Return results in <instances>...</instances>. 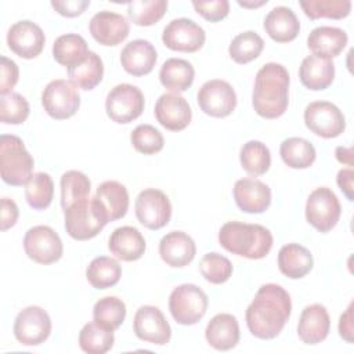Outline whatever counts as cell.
Returning a JSON list of instances; mask_svg holds the SVG:
<instances>
[{"label":"cell","instance_id":"obj_12","mask_svg":"<svg viewBox=\"0 0 354 354\" xmlns=\"http://www.w3.org/2000/svg\"><path fill=\"white\" fill-rule=\"evenodd\" d=\"M136 217L148 230H160L171 218V203L167 195L156 188H147L136 198Z\"/></svg>","mask_w":354,"mask_h":354},{"label":"cell","instance_id":"obj_52","mask_svg":"<svg viewBox=\"0 0 354 354\" xmlns=\"http://www.w3.org/2000/svg\"><path fill=\"white\" fill-rule=\"evenodd\" d=\"M353 301L348 304L346 313L340 315L339 319V335L347 342L353 343Z\"/></svg>","mask_w":354,"mask_h":354},{"label":"cell","instance_id":"obj_44","mask_svg":"<svg viewBox=\"0 0 354 354\" xmlns=\"http://www.w3.org/2000/svg\"><path fill=\"white\" fill-rule=\"evenodd\" d=\"M232 263L225 256L216 252L205 254L199 263L202 277L214 285L227 282L232 275Z\"/></svg>","mask_w":354,"mask_h":354},{"label":"cell","instance_id":"obj_46","mask_svg":"<svg viewBox=\"0 0 354 354\" xmlns=\"http://www.w3.org/2000/svg\"><path fill=\"white\" fill-rule=\"evenodd\" d=\"M29 102L19 93L0 97V120L6 124L24 123L29 116Z\"/></svg>","mask_w":354,"mask_h":354},{"label":"cell","instance_id":"obj_22","mask_svg":"<svg viewBox=\"0 0 354 354\" xmlns=\"http://www.w3.org/2000/svg\"><path fill=\"white\" fill-rule=\"evenodd\" d=\"M158 59L153 44L144 39L129 41L120 53L123 69L133 76H144L152 72Z\"/></svg>","mask_w":354,"mask_h":354},{"label":"cell","instance_id":"obj_26","mask_svg":"<svg viewBox=\"0 0 354 354\" xmlns=\"http://www.w3.org/2000/svg\"><path fill=\"white\" fill-rule=\"evenodd\" d=\"M205 337L207 343L218 351L231 350L238 344L241 337L239 324L232 314L220 313L209 321Z\"/></svg>","mask_w":354,"mask_h":354},{"label":"cell","instance_id":"obj_27","mask_svg":"<svg viewBox=\"0 0 354 354\" xmlns=\"http://www.w3.org/2000/svg\"><path fill=\"white\" fill-rule=\"evenodd\" d=\"M264 29L274 41L288 43L297 37L300 22L292 8L278 6L266 15Z\"/></svg>","mask_w":354,"mask_h":354},{"label":"cell","instance_id":"obj_2","mask_svg":"<svg viewBox=\"0 0 354 354\" xmlns=\"http://www.w3.org/2000/svg\"><path fill=\"white\" fill-rule=\"evenodd\" d=\"M289 72L277 62L264 64L256 73L252 105L256 113L266 119H277L285 113L289 104Z\"/></svg>","mask_w":354,"mask_h":354},{"label":"cell","instance_id":"obj_43","mask_svg":"<svg viewBox=\"0 0 354 354\" xmlns=\"http://www.w3.org/2000/svg\"><path fill=\"white\" fill-rule=\"evenodd\" d=\"M304 14L310 19L346 18L351 11V1L348 0H308L299 3Z\"/></svg>","mask_w":354,"mask_h":354},{"label":"cell","instance_id":"obj_15","mask_svg":"<svg viewBox=\"0 0 354 354\" xmlns=\"http://www.w3.org/2000/svg\"><path fill=\"white\" fill-rule=\"evenodd\" d=\"M206 33L202 26L189 18H177L170 21L162 33L163 44L180 53H195L205 44Z\"/></svg>","mask_w":354,"mask_h":354},{"label":"cell","instance_id":"obj_51","mask_svg":"<svg viewBox=\"0 0 354 354\" xmlns=\"http://www.w3.org/2000/svg\"><path fill=\"white\" fill-rule=\"evenodd\" d=\"M353 180H354V171L351 169H342L337 173L336 177V183L339 185V188L343 191V194L346 195V198L353 202L354 201V188H353Z\"/></svg>","mask_w":354,"mask_h":354},{"label":"cell","instance_id":"obj_16","mask_svg":"<svg viewBox=\"0 0 354 354\" xmlns=\"http://www.w3.org/2000/svg\"><path fill=\"white\" fill-rule=\"evenodd\" d=\"M133 330L136 336L158 346H165L170 342L171 328L163 313L155 306H141L133 319Z\"/></svg>","mask_w":354,"mask_h":354},{"label":"cell","instance_id":"obj_49","mask_svg":"<svg viewBox=\"0 0 354 354\" xmlns=\"http://www.w3.org/2000/svg\"><path fill=\"white\" fill-rule=\"evenodd\" d=\"M90 6V0H53L51 7L61 15L73 18L84 12Z\"/></svg>","mask_w":354,"mask_h":354},{"label":"cell","instance_id":"obj_17","mask_svg":"<svg viewBox=\"0 0 354 354\" xmlns=\"http://www.w3.org/2000/svg\"><path fill=\"white\" fill-rule=\"evenodd\" d=\"M44 43V32L37 24L29 19L15 22L7 32L8 48L25 59L36 58L43 51Z\"/></svg>","mask_w":354,"mask_h":354},{"label":"cell","instance_id":"obj_35","mask_svg":"<svg viewBox=\"0 0 354 354\" xmlns=\"http://www.w3.org/2000/svg\"><path fill=\"white\" fill-rule=\"evenodd\" d=\"M122 277L120 264L108 256H98L90 261L86 270L88 283L95 289H108L115 286Z\"/></svg>","mask_w":354,"mask_h":354},{"label":"cell","instance_id":"obj_18","mask_svg":"<svg viewBox=\"0 0 354 354\" xmlns=\"http://www.w3.org/2000/svg\"><path fill=\"white\" fill-rule=\"evenodd\" d=\"M93 39L102 46H118L130 33V25L126 17L102 10L93 15L88 24Z\"/></svg>","mask_w":354,"mask_h":354},{"label":"cell","instance_id":"obj_41","mask_svg":"<svg viewBox=\"0 0 354 354\" xmlns=\"http://www.w3.org/2000/svg\"><path fill=\"white\" fill-rule=\"evenodd\" d=\"M54 195V183L50 174L35 173L25 184V198L35 210H44L50 206Z\"/></svg>","mask_w":354,"mask_h":354},{"label":"cell","instance_id":"obj_4","mask_svg":"<svg viewBox=\"0 0 354 354\" xmlns=\"http://www.w3.org/2000/svg\"><path fill=\"white\" fill-rule=\"evenodd\" d=\"M65 230L76 241L97 236L109 223V218L97 198H84L64 210Z\"/></svg>","mask_w":354,"mask_h":354},{"label":"cell","instance_id":"obj_34","mask_svg":"<svg viewBox=\"0 0 354 354\" xmlns=\"http://www.w3.org/2000/svg\"><path fill=\"white\" fill-rule=\"evenodd\" d=\"M279 155L283 163L292 169H307L317 158L314 145L301 137H289L283 140L279 147Z\"/></svg>","mask_w":354,"mask_h":354},{"label":"cell","instance_id":"obj_20","mask_svg":"<svg viewBox=\"0 0 354 354\" xmlns=\"http://www.w3.org/2000/svg\"><path fill=\"white\" fill-rule=\"evenodd\" d=\"M234 199L236 206L252 214L266 212L271 205V189L267 184L257 178L245 177L234 185Z\"/></svg>","mask_w":354,"mask_h":354},{"label":"cell","instance_id":"obj_21","mask_svg":"<svg viewBox=\"0 0 354 354\" xmlns=\"http://www.w3.org/2000/svg\"><path fill=\"white\" fill-rule=\"evenodd\" d=\"M330 329V318L325 306L319 303L310 304L303 308L299 325L297 336L306 344H318L324 342Z\"/></svg>","mask_w":354,"mask_h":354},{"label":"cell","instance_id":"obj_11","mask_svg":"<svg viewBox=\"0 0 354 354\" xmlns=\"http://www.w3.org/2000/svg\"><path fill=\"white\" fill-rule=\"evenodd\" d=\"M304 123L310 131L322 138H335L346 129L343 112L329 101L310 102L304 109Z\"/></svg>","mask_w":354,"mask_h":354},{"label":"cell","instance_id":"obj_42","mask_svg":"<svg viewBox=\"0 0 354 354\" xmlns=\"http://www.w3.org/2000/svg\"><path fill=\"white\" fill-rule=\"evenodd\" d=\"M166 10V0H134L127 3L129 18L138 26L155 25L163 18Z\"/></svg>","mask_w":354,"mask_h":354},{"label":"cell","instance_id":"obj_37","mask_svg":"<svg viewBox=\"0 0 354 354\" xmlns=\"http://www.w3.org/2000/svg\"><path fill=\"white\" fill-rule=\"evenodd\" d=\"M126 318V306L116 296L100 299L93 308V321L105 329L116 330Z\"/></svg>","mask_w":354,"mask_h":354},{"label":"cell","instance_id":"obj_38","mask_svg":"<svg viewBox=\"0 0 354 354\" xmlns=\"http://www.w3.org/2000/svg\"><path fill=\"white\" fill-rule=\"evenodd\" d=\"M113 330L105 329L97 322L86 324L79 333V346L87 354H104L113 347Z\"/></svg>","mask_w":354,"mask_h":354},{"label":"cell","instance_id":"obj_7","mask_svg":"<svg viewBox=\"0 0 354 354\" xmlns=\"http://www.w3.org/2000/svg\"><path fill=\"white\" fill-rule=\"evenodd\" d=\"M144 105L142 91L129 83H122L111 88L105 100L108 118L119 124H127L136 120L142 113Z\"/></svg>","mask_w":354,"mask_h":354},{"label":"cell","instance_id":"obj_54","mask_svg":"<svg viewBox=\"0 0 354 354\" xmlns=\"http://www.w3.org/2000/svg\"><path fill=\"white\" fill-rule=\"evenodd\" d=\"M239 6L242 7H246V8H256V7H260L263 4H267V0H261V1H254V3H248V1H238Z\"/></svg>","mask_w":354,"mask_h":354},{"label":"cell","instance_id":"obj_14","mask_svg":"<svg viewBox=\"0 0 354 354\" xmlns=\"http://www.w3.org/2000/svg\"><path fill=\"white\" fill-rule=\"evenodd\" d=\"M199 108L209 116H230L236 106V93L232 86L221 79L205 82L196 94Z\"/></svg>","mask_w":354,"mask_h":354},{"label":"cell","instance_id":"obj_47","mask_svg":"<svg viewBox=\"0 0 354 354\" xmlns=\"http://www.w3.org/2000/svg\"><path fill=\"white\" fill-rule=\"evenodd\" d=\"M195 11L209 22H218L230 12V3L227 0L192 1Z\"/></svg>","mask_w":354,"mask_h":354},{"label":"cell","instance_id":"obj_36","mask_svg":"<svg viewBox=\"0 0 354 354\" xmlns=\"http://www.w3.org/2000/svg\"><path fill=\"white\" fill-rule=\"evenodd\" d=\"M241 166L252 176L266 174L271 166V153L266 144L257 140L245 142L239 152Z\"/></svg>","mask_w":354,"mask_h":354},{"label":"cell","instance_id":"obj_19","mask_svg":"<svg viewBox=\"0 0 354 354\" xmlns=\"http://www.w3.org/2000/svg\"><path fill=\"white\" fill-rule=\"evenodd\" d=\"M155 118L166 130L180 131L191 123L192 111L184 97L176 93H166L155 104Z\"/></svg>","mask_w":354,"mask_h":354},{"label":"cell","instance_id":"obj_45","mask_svg":"<svg viewBox=\"0 0 354 354\" xmlns=\"http://www.w3.org/2000/svg\"><path fill=\"white\" fill-rule=\"evenodd\" d=\"M133 148L144 155H153L163 149L165 138L162 133L151 124H138L130 134Z\"/></svg>","mask_w":354,"mask_h":354},{"label":"cell","instance_id":"obj_9","mask_svg":"<svg viewBox=\"0 0 354 354\" xmlns=\"http://www.w3.org/2000/svg\"><path fill=\"white\" fill-rule=\"evenodd\" d=\"M41 105L48 116L57 120L72 118L80 106L77 88L68 80H51L41 93Z\"/></svg>","mask_w":354,"mask_h":354},{"label":"cell","instance_id":"obj_6","mask_svg":"<svg viewBox=\"0 0 354 354\" xmlns=\"http://www.w3.org/2000/svg\"><path fill=\"white\" fill-rule=\"evenodd\" d=\"M206 293L194 283H183L174 288L169 296V310L180 325H195L207 310Z\"/></svg>","mask_w":354,"mask_h":354},{"label":"cell","instance_id":"obj_50","mask_svg":"<svg viewBox=\"0 0 354 354\" xmlns=\"http://www.w3.org/2000/svg\"><path fill=\"white\" fill-rule=\"evenodd\" d=\"M19 216L17 203L10 198H1V210H0V227L1 231H6L15 225Z\"/></svg>","mask_w":354,"mask_h":354},{"label":"cell","instance_id":"obj_30","mask_svg":"<svg viewBox=\"0 0 354 354\" xmlns=\"http://www.w3.org/2000/svg\"><path fill=\"white\" fill-rule=\"evenodd\" d=\"M95 198L104 207L109 221H115L126 216L130 202L129 192L119 181L108 180L101 183L97 188Z\"/></svg>","mask_w":354,"mask_h":354},{"label":"cell","instance_id":"obj_24","mask_svg":"<svg viewBox=\"0 0 354 354\" xmlns=\"http://www.w3.org/2000/svg\"><path fill=\"white\" fill-rule=\"evenodd\" d=\"M299 77L301 84L308 90H325L335 79V64L328 57L317 54L307 55L300 64Z\"/></svg>","mask_w":354,"mask_h":354},{"label":"cell","instance_id":"obj_33","mask_svg":"<svg viewBox=\"0 0 354 354\" xmlns=\"http://www.w3.org/2000/svg\"><path fill=\"white\" fill-rule=\"evenodd\" d=\"M88 54L86 40L77 33L61 35L53 44L54 59L66 68H72L82 62Z\"/></svg>","mask_w":354,"mask_h":354},{"label":"cell","instance_id":"obj_13","mask_svg":"<svg viewBox=\"0 0 354 354\" xmlns=\"http://www.w3.org/2000/svg\"><path fill=\"white\" fill-rule=\"evenodd\" d=\"M51 333V319L46 310L39 306L25 307L14 321V336L24 346H39Z\"/></svg>","mask_w":354,"mask_h":354},{"label":"cell","instance_id":"obj_40","mask_svg":"<svg viewBox=\"0 0 354 354\" xmlns=\"http://www.w3.org/2000/svg\"><path fill=\"white\" fill-rule=\"evenodd\" d=\"M264 48V41L260 35L253 30H246L236 35L228 47V54L236 64H248L256 59Z\"/></svg>","mask_w":354,"mask_h":354},{"label":"cell","instance_id":"obj_5","mask_svg":"<svg viewBox=\"0 0 354 354\" xmlns=\"http://www.w3.org/2000/svg\"><path fill=\"white\" fill-rule=\"evenodd\" d=\"M35 160L24 141L12 134L0 137V174L1 180L14 187L26 184L33 176Z\"/></svg>","mask_w":354,"mask_h":354},{"label":"cell","instance_id":"obj_29","mask_svg":"<svg viewBox=\"0 0 354 354\" xmlns=\"http://www.w3.org/2000/svg\"><path fill=\"white\" fill-rule=\"evenodd\" d=\"M348 41L347 33L336 26H318L307 37V47L313 54L333 58L337 57Z\"/></svg>","mask_w":354,"mask_h":354},{"label":"cell","instance_id":"obj_31","mask_svg":"<svg viewBox=\"0 0 354 354\" xmlns=\"http://www.w3.org/2000/svg\"><path fill=\"white\" fill-rule=\"evenodd\" d=\"M195 77V69L187 59L169 58L159 71V80L165 88L171 93H183L191 87Z\"/></svg>","mask_w":354,"mask_h":354},{"label":"cell","instance_id":"obj_48","mask_svg":"<svg viewBox=\"0 0 354 354\" xmlns=\"http://www.w3.org/2000/svg\"><path fill=\"white\" fill-rule=\"evenodd\" d=\"M18 77H19L18 65L12 59L1 55V58H0V94L6 95V94L12 93L11 90L17 84Z\"/></svg>","mask_w":354,"mask_h":354},{"label":"cell","instance_id":"obj_28","mask_svg":"<svg viewBox=\"0 0 354 354\" xmlns=\"http://www.w3.org/2000/svg\"><path fill=\"white\" fill-rule=\"evenodd\" d=\"M313 266L314 259L311 252L299 243L283 245L278 252V268L290 279L306 277L313 270Z\"/></svg>","mask_w":354,"mask_h":354},{"label":"cell","instance_id":"obj_8","mask_svg":"<svg viewBox=\"0 0 354 354\" xmlns=\"http://www.w3.org/2000/svg\"><path fill=\"white\" fill-rule=\"evenodd\" d=\"M342 206L336 194L328 187L315 188L306 202V220L319 232L330 231L339 221Z\"/></svg>","mask_w":354,"mask_h":354},{"label":"cell","instance_id":"obj_53","mask_svg":"<svg viewBox=\"0 0 354 354\" xmlns=\"http://www.w3.org/2000/svg\"><path fill=\"white\" fill-rule=\"evenodd\" d=\"M336 159L340 163H346L348 166H353V149L351 148H346V147H337L336 151Z\"/></svg>","mask_w":354,"mask_h":354},{"label":"cell","instance_id":"obj_3","mask_svg":"<svg viewBox=\"0 0 354 354\" xmlns=\"http://www.w3.org/2000/svg\"><path fill=\"white\" fill-rule=\"evenodd\" d=\"M218 242L227 252L259 260L266 257L272 248V234L260 224L228 221L218 231Z\"/></svg>","mask_w":354,"mask_h":354},{"label":"cell","instance_id":"obj_23","mask_svg":"<svg viewBox=\"0 0 354 354\" xmlns=\"http://www.w3.org/2000/svg\"><path fill=\"white\" fill-rule=\"evenodd\" d=\"M159 254L167 266L181 268L194 260L196 246L188 234L183 231H171L160 239Z\"/></svg>","mask_w":354,"mask_h":354},{"label":"cell","instance_id":"obj_39","mask_svg":"<svg viewBox=\"0 0 354 354\" xmlns=\"http://www.w3.org/2000/svg\"><path fill=\"white\" fill-rule=\"evenodd\" d=\"M61 206L65 210L72 203L88 198L91 183L88 177L79 170H68L59 180Z\"/></svg>","mask_w":354,"mask_h":354},{"label":"cell","instance_id":"obj_10","mask_svg":"<svg viewBox=\"0 0 354 354\" xmlns=\"http://www.w3.org/2000/svg\"><path fill=\"white\" fill-rule=\"evenodd\" d=\"M24 249L30 260L53 264L62 257L64 246L59 235L48 225H35L24 236Z\"/></svg>","mask_w":354,"mask_h":354},{"label":"cell","instance_id":"obj_32","mask_svg":"<svg viewBox=\"0 0 354 354\" xmlns=\"http://www.w3.org/2000/svg\"><path fill=\"white\" fill-rule=\"evenodd\" d=\"M69 82L82 90H93L104 76V64L98 54L88 51L87 57L77 65L68 68Z\"/></svg>","mask_w":354,"mask_h":354},{"label":"cell","instance_id":"obj_1","mask_svg":"<svg viewBox=\"0 0 354 354\" xmlns=\"http://www.w3.org/2000/svg\"><path fill=\"white\" fill-rule=\"evenodd\" d=\"M292 313L289 293L277 283L261 285L248 306L245 318L249 332L263 340L277 337Z\"/></svg>","mask_w":354,"mask_h":354},{"label":"cell","instance_id":"obj_25","mask_svg":"<svg viewBox=\"0 0 354 354\" xmlns=\"http://www.w3.org/2000/svg\"><path fill=\"white\" fill-rule=\"evenodd\" d=\"M145 248L147 243L144 236L131 225H123L113 230L108 241L109 252L123 261H136L141 259Z\"/></svg>","mask_w":354,"mask_h":354}]
</instances>
